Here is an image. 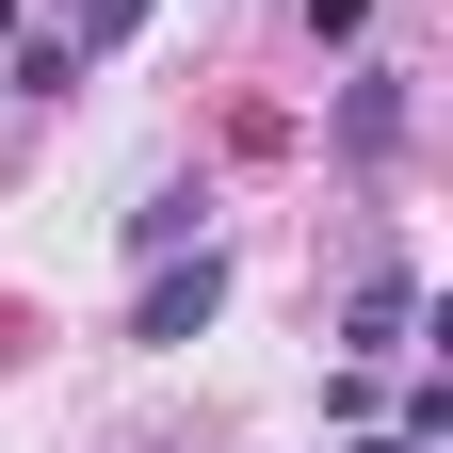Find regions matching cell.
I'll return each instance as SVG.
<instances>
[{
    "label": "cell",
    "mask_w": 453,
    "mask_h": 453,
    "mask_svg": "<svg viewBox=\"0 0 453 453\" xmlns=\"http://www.w3.org/2000/svg\"><path fill=\"white\" fill-rule=\"evenodd\" d=\"M308 33H324V49H340V33H372V0H308Z\"/></svg>",
    "instance_id": "obj_4"
},
{
    "label": "cell",
    "mask_w": 453,
    "mask_h": 453,
    "mask_svg": "<svg viewBox=\"0 0 453 453\" xmlns=\"http://www.w3.org/2000/svg\"><path fill=\"white\" fill-rule=\"evenodd\" d=\"M405 324H421V275H357V308H340V357H405Z\"/></svg>",
    "instance_id": "obj_2"
},
{
    "label": "cell",
    "mask_w": 453,
    "mask_h": 453,
    "mask_svg": "<svg viewBox=\"0 0 453 453\" xmlns=\"http://www.w3.org/2000/svg\"><path fill=\"white\" fill-rule=\"evenodd\" d=\"M357 453H421V437H357Z\"/></svg>",
    "instance_id": "obj_5"
},
{
    "label": "cell",
    "mask_w": 453,
    "mask_h": 453,
    "mask_svg": "<svg viewBox=\"0 0 453 453\" xmlns=\"http://www.w3.org/2000/svg\"><path fill=\"white\" fill-rule=\"evenodd\" d=\"M211 308H226V259L195 243V259H162V275H146V308H130V340H195Z\"/></svg>",
    "instance_id": "obj_1"
},
{
    "label": "cell",
    "mask_w": 453,
    "mask_h": 453,
    "mask_svg": "<svg viewBox=\"0 0 453 453\" xmlns=\"http://www.w3.org/2000/svg\"><path fill=\"white\" fill-rule=\"evenodd\" d=\"M130 33H146V0H81V33H65V49H130Z\"/></svg>",
    "instance_id": "obj_3"
}]
</instances>
